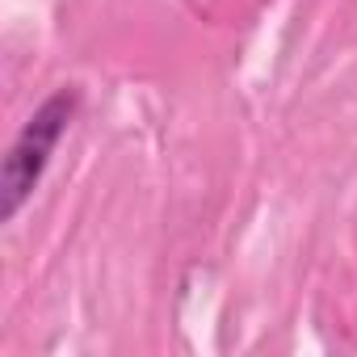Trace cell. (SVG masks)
Returning a JSON list of instances; mask_svg holds the SVG:
<instances>
[{
	"instance_id": "obj_1",
	"label": "cell",
	"mask_w": 357,
	"mask_h": 357,
	"mask_svg": "<svg viewBox=\"0 0 357 357\" xmlns=\"http://www.w3.org/2000/svg\"><path fill=\"white\" fill-rule=\"evenodd\" d=\"M72 114H76V89H59L30 114V122L9 143L5 160H0V219L5 223L17 219V211L26 206V198L43 181V172L51 164V151L63 139Z\"/></svg>"
}]
</instances>
